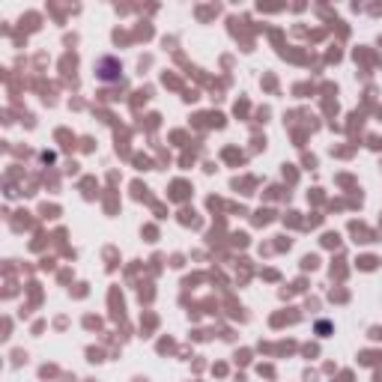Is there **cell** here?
I'll return each instance as SVG.
<instances>
[{
    "label": "cell",
    "mask_w": 382,
    "mask_h": 382,
    "mask_svg": "<svg viewBox=\"0 0 382 382\" xmlns=\"http://www.w3.org/2000/svg\"><path fill=\"white\" fill-rule=\"evenodd\" d=\"M96 75H99V81L114 84V81L123 78V63H120L117 57H99L96 60Z\"/></svg>",
    "instance_id": "cell-1"
}]
</instances>
